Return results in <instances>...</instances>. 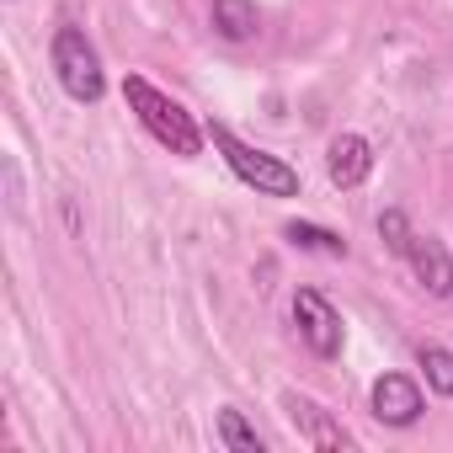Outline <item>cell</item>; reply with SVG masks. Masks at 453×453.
<instances>
[{
    "label": "cell",
    "mask_w": 453,
    "mask_h": 453,
    "mask_svg": "<svg viewBox=\"0 0 453 453\" xmlns=\"http://www.w3.org/2000/svg\"><path fill=\"white\" fill-rule=\"evenodd\" d=\"M123 102H128V112L144 123V134H150L160 150H171V155H181V160L203 155V134H208V128H197V118H192L171 91H160V86L144 81V75H123Z\"/></svg>",
    "instance_id": "1"
},
{
    "label": "cell",
    "mask_w": 453,
    "mask_h": 453,
    "mask_svg": "<svg viewBox=\"0 0 453 453\" xmlns=\"http://www.w3.org/2000/svg\"><path fill=\"white\" fill-rule=\"evenodd\" d=\"M208 139H213V150L224 155V165H230L246 187H257L262 197H299V171L283 160V155H267V150H257V144H246L230 123H208Z\"/></svg>",
    "instance_id": "2"
},
{
    "label": "cell",
    "mask_w": 453,
    "mask_h": 453,
    "mask_svg": "<svg viewBox=\"0 0 453 453\" xmlns=\"http://www.w3.org/2000/svg\"><path fill=\"white\" fill-rule=\"evenodd\" d=\"M49 65H54V75H59V86H65V96H70V102H81V107H96V102L107 96V75H102V59H96L91 38H86L75 22L54 27V43H49Z\"/></svg>",
    "instance_id": "3"
},
{
    "label": "cell",
    "mask_w": 453,
    "mask_h": 453,
    "mask_svg": "<svg viewBox=\"0 0 453 453\" xmlns=\"http://www.w3.org/2000/svg\"><path fill=\"white\" fill-rule=\"evenodd\" d=\"M283 416H288V426L299 432V442H310V448H320V453H352V448H357V437H352L320 400H310V395H299V389H283Z\"/></svg>",
    "instance_id": "4"
},
{
    "label": "cell",
    "mask_w": 453,
    "mask_h": 453,
    "mask_svg": "<svg viewBox=\"0 0 453 453\" xmlns=\"http://www.w3.org/2000/svg\"><path fill=\"white\" fill-rule=\"evenodd\" d=\"M294 326H299V342H304L315 357H342L347 331H342L336 304H331L320 288H299V294H294Z\"/></svg>",
    "instance_id": "5"
},
{
    "label": "cell",
    "mask_w": 453,
    "mask_h": 453,
    "mask_svg": "<svg viewBox=\"0 0 453 453\" xmlns=\"http://www.w3.org/2000/svg\"><path fill=\"white\" fill-rule=\"evenodd\" d=\"M368 411L384 426H416L421 411H426V400H421V384L411 373H379L373 389H368Z\"/></svg>",
    "instance_id": "6"
},
{
    "label": "cell",
    "mask_w": 453,
    "mask_h": 453,
    "mask_svg": "<svg viewBox=\"0 0 453 453\" xmlns=\"http://www.w3.org/2000/svg\"><path fill=\"white\" fill-rule=\"evenodd\" d=\"M400 262L416 273V283H421L432 299H448V294H453V257H448V246H442L437 235H411V246H405Z\"/></svg>",
    "instance_id": "7"
},
{
    "label": "cell",
    "mask_w": 453,
    "mask_h": 453,
    "mask_svg": "<svg viewBox=\"0 0 453 453\" xmlns=\"http://www.w3.org/2000/svg\"><path fill=\"white\" fill-rule=\"evenodd\" d=\"M326 171H331V181H336L342 192L363 187V181L373 176V144H368L363 134H336V139L326 144Z\"/></svg>",
    "instance_id": "8"
},
{
    "label": "cell",
    "mask_w": 453,
    "mask_h": 453,
    "mask_svg": "<svg viewBox=\"0 0 453 453\" xmlns=\"http://www.w3.org/2000/svg\"><path fill=\"white\" fill-rule=\"evenodd\" d=\"M208 22L224 43H251L257 27H262V12H257V0H213Z\"/></svg>",
    "instance_id": "9"
},
{
    "label": "cell",
    "mask_w": 453,
    "mask_h": 453,
    "mask_svg": "<svg viewBox=\"0 0 453 453\" xmlns=\"http://www.w3.org/2000/svg\"><path fill=\"white\" fill-rule=\"evenodd\" d=\"M283 241H288V246H299V251L331 257V262H342V257H347V241H342L336 230H326V224H310V219H288V224H283Z\"/></svg>",
    "instance_id": "10"
},
{
    "label": "cell",
    "mask_w": 453,
    "mask_h": 453,
    "mask_svg": "<svg viewBox=\"0 0 453 453\" xmlns=\"http://www.w3.org/2000/svg\"><path fill=\"white\" fill-rule=\"evenodd\" d=\"M219 442L224 448H230V453H267V442H262V432L241 416V411H230V405H224L219 411Z\"/></svg>",
    "instance_id": "11"
},
{
    "label": "cell",
    "mask_w": 453,
    "mask_h": 453,
    "mask_svg": "<svg viewBox=\"0 0 453 453\" xmlns=\"http://www.w3.org/2000/svg\"><path fill=\"white\" fill-rule=\"evenodd\" d=\"M416 363H421V373H426L432 395L453 400V352H448V347H437V342H421V347H416Z\"/></svg>",
    "instance_id": "12"
},
{
    "label": "cell",
    "mask_w": 453,
    "mask_h": 453,
    "mask_svg": "<svg viewBox=\"0 0 453 453\" xmlns=\"http://www.w3.org/2000/svg\"><path fill=\"white\" fill-rule=\"evenodd\" d=\"M411 235H416V230H411V219H405L400 208H384V213H379V241H384V246H389L395 257H405Z\"/></svg>",
    "instance_id": "13"
},
{
    "label": "cell",
    "mask_w": 453,
    "mask_h": 453,
    "mask_svg": "<svg viewBox=\"0 0 453 453\" xmlns=\"http://www.w3.org/2000/svg\"><path fill=\"white\" fill-rule=\"evenodd\" d=\"M6 208L12 213H22V171H17V160L6 155Z\"/></svg>",
    "instance_id": "14"
}]
</instances>
